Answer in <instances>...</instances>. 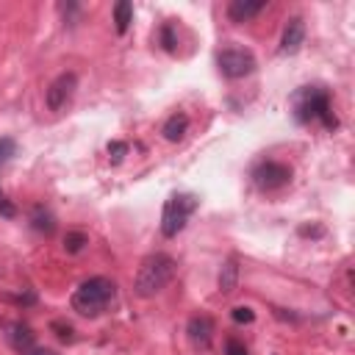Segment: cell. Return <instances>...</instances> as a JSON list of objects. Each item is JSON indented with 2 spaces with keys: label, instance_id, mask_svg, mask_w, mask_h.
I'll list each match as a JSON object with an SVG mask.
<instances>
[{
  "label": "cell",
  "instance_id": "obj_15",
  "mask_svg": "<svg viewBox=\"0 0 355 355\" xmlns=\"http://www.w3.org/2000/svg\"><path fill=\"white\" fill-rule=\"evenodd\" d=\"M133 23V6L128 3V0H119V3L114 6V28L117 34H125Z\"/></svg>",
  "mask_w": 355,
  "mask_h": 355
},
{
  "label": "cell",
  "instance_id": "obj_6",
  "mask_svg": "<svg viewBox=\"0 0 355 355\" xmlns=\"http://www.w3.org/2000/svg\"><path fill=\"white\" fill-rule=\"evenodd\" d=\"M253 181L261 192H275V189H283L289 181H291V166L283 164V161H261L256 169H253Z\"/></svg>",
  "mask_w": 355,
  "mask_h": 355
},
{
  "label": "cell",
  "instance_id": "obj_3",
  "mask_svg": "<svg viewBox=\"0 0 355 355\" xmlns=\"http://www.w3.org/2000/svg\"><path fill=\"white\" fill-rule=\"evenodd\" d=\"M172 278H175V258L166 253H153L139 264L133 289L139 297H155Z\"/></svg>",
  "mask_w": 355,
  "mask_h": 355
},
{
  "label": "cell",
  "instance_id": "obj_2",
  "mask_svg": "<svg viewBox=\"0 0 355 355\" xmlns=\"http://www.w3.org/2000/svg\"><path fill=\"white\" fill-rule=\"evenodd\" d=\"M294 117H297V122H303V125L319 119L327 131L338 128V119H336L333 106H330V95H327V89H322V86H303V89L294 95Z\"/></svg>",
  "mask_w": 355,
  "mask_h": 355
},
{
  "label": "cell",
  "instance_id": "obj_18",
  "mask_svg": "<svg viewBox=\"0 0 355 355\" xmlns=\"http://www.w3.org/2000/svg\"><path fill=\"white\" fill-rule=\"evenodd\" d=\"M161 45H164V50L166 53H175V45H178V39H175V31H172V26L166 23V26H161Z\"/></svg>",
  "mask_w": 355,
  "mask_h": 355
},
{
  "label": "cell",
  "instance_id": "obj_16",
  "mask_svg": "<svg viewBox=\"0 0 355 355\" xmlns=\"http://www.w3.org/2000/svg\"><path fill=\"white\" fill-rule=\"evenodd\" d=\"M86 244H89V236H86L84 231H67V236H64V250H67L70 256L81 253Z\"/></svg>",
  "mask_w": 355,
  "mask_h": 355
},
{
  "label": "cell",
  "instance_id": "obj_24",
  "mask_svg": "<svg viewBox=\"0 0 355 355\" xmlns=\"http://www.w3.org/2000/svg\"><path fill=\"white\" fill-rule=\"evenodd\" d=\"M108 153L114 155V161H119V158L128 153V144H125V142H111V144H108Z\"/></svg>",
  "mask_w": 355,
  "mask_h": 355
},
{
  "label": "cell",
  "instance_id": "obj_26",
  "mask_svg": "<svg viewBox=\"0 0 355 355\" xmlns=\"http://www.w3.org/2000/svg\"><path fill=\"white\" fill-rule=\"evenodd\" d=\"M23 355H56L53 349H45V347H31V349H26Z\"/></svg>",
  "mask_w": 355,
  "mask_h": 355
},
{
  "label": "cell",
  "instance_id": "obj_10",
  "mask_svg": "<svg viewBox=\"0 0 355 355\" xmlns=\"http://www.w3.org/2000/svg\"><path fill=\"white\" fill-rule=\"evenodd\" d=\"M264 9H267V0H233L228 6V17H231V23H250Z\"/></svg>",
  "mask_w": 355,
  "mask_h": 355
},
{
  "label": "cell",
  "instance_id": "obj_23",
  "mask_svg": "<svg viewBox=\"0 0 355 355\" xmlns=\"http://www.w3.org/2000/svg\"><path fill=\"white\" fill-rule=\"evenodd\" d=\"M225 349H228V355H247V347H244L239 338H228Z\"/></svg>",
  "mask_w": 355,
  "mask_h": 355
},
{
  "label": "cell",
  "instance_id": "obj_22",
  "mask_svg": "<svg viewBox=\"0 0 355 355\" xmlns=\"http://www.w3.org/2000/svg\"><path fill=\"white\" fill-rule=\"evenodd\" d=\"M300 236H305V239H308V236H311V239H322V236H325V228H319V225H303V228H300Z\"/></svg>",
  "mask_w": 355,
  "mask_h": 355
},
{
  "label": "cell",
  "instance_id": "obj_8",
  "mask_svg": "<svg viewBox=\"0 0 355 355\" xmlns=\"http://www.w3.org/2000/svg\"><path fill=\"white\" fill-rule=\"evenodd\" d=\"M186 333H189V341L195 347H200V349L211 347V341H214V322H211V316L195 314L189 319V325H186Z\"/></svg>",
  "mask_w": 355,
  "mask_h": 355
},
{
  "label": "cell",
  "instance_id": "obj_5",
  "mask_svg": "<svg viewBox=\"0 0 355 355\" xmlns=\"http://www.w3.org/2000/svg\"><path fill=\"white\" fill-rule=\"evenodd\" d=\"M217 67H220V73H222L225 78L239 81V78L253 75L256 67H258V61H256V56H253L250 50H244V48H225V50L217 53Z\"/></svg>",
  "mask_w": 355,
  "mask_h": 355
},
{
  "label": "cell",
  "instance_id": "obj_7",
  "mask_svg": "<svg viewBox=\"0 0 355 355\" xmlns=\"http://www.w3.org/2000/svg\"><path fill=\"white\" fill-rule=\"evenodd\" d=\"M75 92H78V75H75V73H61V75L48 86L45 103H48L50 111H64V108L73 103Z\"/></svg>",
  "mask_w": 355,
  "mask_h": 355
},
{
  "label": "cell",
  "instance_id": "obj_12",
  "mask_svg": "<svg viewBox=\"0 0 355 355\" xmlns=\"http://www.w3.org/2000/svg\"><path fill=\"white\" fill-rule=\"evenodd\" d=\"M186 131H189V117H186L184 111L172 114V117L164 122V128H161V133H164L166 142H181V139L186 136Z\"/></svg>",
  "mask_w": 355,
  "mask_h": 355
},
{
  "label": "cell",
  "instance_id": "obj_21",
  "mask_svg": "<svg viewBox=\"0 0 355 355\" xmlns=\"http://www.w3.org/2000/svg\"><path fill=\"white\" fill-rule=\"evenodd\" d=\"M50 327L56 330V336H59L61 341H75V333H73V327H70V325H64V322H53Z\"/></svg>",
  "mask_w": 355,
  "mask_h": 355
},
{
  "label": "cell",
  "instance_id": "obj_20",
  "mask_svg": "<svg viewBox=\"0 0 355 355\" xmlns=\"http://www.w3.org/2000/svg\"><path fill=\"white\" fill-rule=\"evenodd\" d=\"M0 217H6V220H15L17 217V209L12 206V200L0 192Z\"/></svg>",
  "mask_w": 355,
  "mask_h": 355
},
{
  "label": "cell",
  "instance_id": "obj_14",
  "mask_svg": "<svg viewBox=\"0 0 355 355\" xmlns=\"http://www.w3.org/2000/svg\"><path fill=\"white\" fill-rule=\"evenodd\" d=\"M31 228L39 231V233H45V236H50V233L56 231V217H53L45 206H37V209L31 211Z\"/></svg>",
  "mask_w": 355,
  "mask_h": 355
},
{
  "label": "cell",
  "instance_id": "obj_4",
  "mask_svg": "<svg viewBox=\"0 0 355 355\" xmlns=\"http://www.w3.org/2000/svg\"><path fill=\"white\" fill-rule=\"evenodd\" d=\"M195 211H198V198H192V195H172V198L164 203L161 233H164L166 239L178 236V233L186 228V222H189V217H192Z\"/></svg>",
  "mask_w": 355,
  "mask_h": 355
},
{
  "label": "cell",
  "instance_id": "obj_9",
  "mask_svg": "<svg viewBox=\"0 0 355 355\" xmlns=\"http://www.w3.org/2000/svg\"><path fill=\"white\" fill-rule=\"evenodd\" d=\"M305 42V23L303 17H291L283 28V37H280V53L283 56H294Z\"/></svg>",
  "mask_w": 355,
  "mask_h": 355
},
{
  "label": "cell",
  "instance_id": "obj_11",
  "mask_svg": "<svg viewBox=\"0 0 355 355\" xmlns=\"http://www.w3.org/2000/svg\"><path fill=\"white\" fill-rule=\"evenodd\" d=\"M9 344L23 355L26 349H31V347H37V333L31 330V325H26V322H12L9 325Z\"/></svg>",
  "mask_w": 355,
  "mask_h": 355
},
{
  "label": "cell",
  "instance_id": "obj_1",
  "mask_svg": "<svg viewBox=\"0 0 355 355\" xmlns=\"http://www.w3.org/2000/svg\"><path fill=\"white\" fill-rule=\"evenodd\" d=\"M114 297H117V283H114L111 278L97 275V278L84 280V283L73 291L70 305H73L75 314L95 319V316H100V314L114 303Z\"/></svg>",
  "mask_w": 355,
  "mask_h": 355
},
{
  "label": "cell",
  "instance_id": "obj_19",
  "mask_svg": "<svg viewBox=\"0 0 355 355\" xmlns=\"http://www.w3.org/2000/svg\"><path fill=\"white\" fill-rule=\"evenodd\" d=\"M15 150H17V144H15V139H9V136H3V139H0V166H3L6 161H12V155H15Z\"/></svg>",
  "mask_w": 355,
  "mask_h": 355
},
{
  "label": "cell",
  "instance_id": "obj_25",
  "mask_svg": "<svg viewBox=\"0 0 355 355\" xmlns=\"http://www.w3.org/2000/svg\"><path fill=\"white\" fill-rule=\"evenodd\" d=\"M6 300H12V303H17V305H34V303H37V294H17V297H12V294H6Z\"/></svg>",
  "mask_w": 355,
  "mask_h": 355
},
{
  "label": "cell",
  "instance_id": "obj_13",
  "mask_svg": "<svg viewBox=\"0 0 355 355\" xmlns=\"http://www.w3.org/2000/svg\"><path fill=\"white\" fill-rule=\"evenodd\" d=\"M217 283H220V291H222V294H233V291L239 289V264H236V258H228V261L222 264Z\"/></svg>",
  "mask_w": 355,
  "mask_h": 355
},
{
  "label": "cell",
  "instance_id": "obj_17",
  "mask_svg": "<svg viewBox=\"0 0 355 355\" xmlns=\"http://www.w3.org/2000/svg\"><path fill=\"white\" fill-rule=\"evenodd\" d=\"M231 316H233V322H239V325H250V322L256 319V311H253L250 305H236V308L231 311Z\"/></svg>",
  "mask_w": 355,
  "mask_h": 355
}]
</instances>
